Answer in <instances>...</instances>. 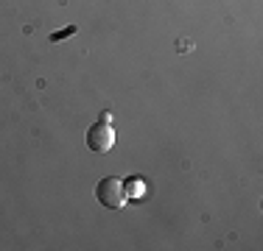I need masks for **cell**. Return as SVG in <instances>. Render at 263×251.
I'll list each match as a JSON object with an SVG mask.
<instances>
[{"mask_svg": "<svg viewBox=\"0 0 263 251\" xmlns=\"http://www.w3.org/2000/svg\"><path fill=\"white\" fill-rule=\"evenodd\" d=\"M96 198L101 206H106V210H121V206L126 204V187H123V181L115 179V176H104L96 184Z\"/></svg>", "mask_w": 263, "mask_h": 251, "instance_id": "obj_1", "label": "cell"}, {"mask_svg": "<svg viewBox=\"0 0 263 251\" xmlns=\"http://www.w3.org/2000/svg\"><path fill=\"white\" fill-rule=\"evenodd\" d=\"M76 34V25H67V28L56 31V34H51V42H59V39H67V36Z\"/></svg>", "mask_w": 263, "mask_h": 251, "instance_id": "obj_3", "label": "cell"}, {"mask_svg": "<svg viewBox=\"0 0 263 251\" xmlns=\"http://www.w3.org/2000/svg\"><path fill=\"white\" fill-rule=\"evenodd\" d=\"M112 120V112H101V123H109Z\"/></svg>", "mask_w": 263, "mask_h": 251, "instance_id": "obj_4", "label": "cell"}, {"mask_svg": "<svg viewBox=\"0 0 263 251\" xmlns=\"http://www.w3.org/2000/svg\"><path fill=\"white\" fill-rule=\"evenodd\" d=\"M115 145V131H112L109 123H92L90 129H87V148L96 151V154H106V151H112Z\"/></svg>", "mask_w": 263, "mask_h": 251, "instance_id": "obj_2", "label": "cell"}]
</instances>
